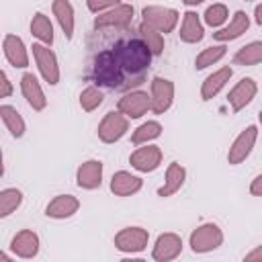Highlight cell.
<instances>
[{
	"label": "cell",
	"mask_w": 262,
	"mask_h": 262,
	"mask_svg": "<svg viewBox=\"0 0 262 262\" xmlns=\"http://www.w3.org/2000/svg\"><path fill=\"white\" fill-rule=\"evenodd\" d=\"M149 100H151L149 111H154L156 115H164L174 102V82L156 76L149 84Z\"/></svg>",
	"instance_id": "9c48e42d"
},
{
	"label": "cell",
	"mask_w": 262,
	"mask_h": 262,
	"mask_svg": "<svg viewBox=\"0 0 262 262\" xmlns=\"http://www.w3.org/2000/svg\"><path fill=\"white\" fill-rule=\"evenodd\" d=\"M227 18H229V10H227V6L221 4V2L211 4V6L205 10V14H203L205 25H207V27H213V29H221V27L227 23Z\"/></svg>",
	"instance_id": "836d02e7"
},
{
	"label": "cell",
	"mask_w": 262,
	"mask_h": 262,
	"mask_svg": "<svg viewBox=\"0 0 262 262\" xmlns=\"http://www.w3.org/2000/svg\"><path fill=\"white\" fill-rule=\"evenodd\" d=\"M147 242H149V231L139 225L123 227L115 235V248L123 254H139L147 248Z\"/></svg>",
	"instance_id": "8992f818"
},
{
	"label": "cell",
	"mask_w": 262,
	"mask_h": 262,
	"mask_svg": "<svg viewBox=\"0 0 262 262\" xmlns=\"http://www.w3.org/2000/svg\"><path fill=\"white\" fill-rule=\"evenodd\" d=\"M205 0H182V4L184 6H199V4H203Z\"/></svg>",
	"instance_id": "ab89813d"
},
{
	"label": "cell",
	"mask_w": 262,
	"mask_h": 262,
	"mask_svg": "<svg viewBox=\"0 0 262 262\" xmlns=\"http://www.w3.org/2000/svg\"><path fill=\"white\" fill-rule=\"evenodd\" d=\"M133 6L131 4H117L104 12H98L94 18L96 31H111V29H127L133 23Z\"/></svg>",
	"instance_id": "5b68a950"
},
{
	"label": "cell",
	"mask_w": 262,
	"mask_h": 262,
	"mask_svg": "<svg viewBox=\"0 0 262 262\" xmlns=\"http://www.w3.org/2000/svg\"><path fill=\"white\" fill-rule=\"evenodd\" d=\"M233 61L237 66H258L262 61V41H252L239 47L233 55Z\"/></svg>",
	"instance_id": "f1b7e54d"
},
{
	"label": "cell",
	"mask_w": 262,
	"mask_h": 262,
	"mask_svg": "<svg viewBox=\"0 0 262 262\" xmlns=\"http://www.w3.org/2000/svg\"><path fill=\"white\" fill-rule=\"evenodd\" d=\"M31 49H33V59H35L43 80L49 86H57V82H59V61H57V55L49 49V45H43V43H33Z\"/></svg>",
	"instance_id": "52a82bcc"
},
{
	"label": "cell",
	"mask_w": 262,
	"mask_h": 262,
	"mask_svg": "<svg viewBox=\"0 0 262 262\" xmlns=\"http://www.w3.org/2000/svg\"><path fill=\"white\" fill-rule=\"evenodd\" d=\"M254 20H256V25H262V4H256V8H254Z\"/></svg>",
	"instance_id": "f35d334b"
},
{
	"label": "cell",
	"mask_w": 262,
	"mask_h": 262,
	"mask_svg": "<svg viewBox=\"0 0 262 262\" xmlns=\"http://www.w3.org/2000/svg\"><path fill=\"white\" fill-rule=\"evenodd\" d=\"M250 192L252 196H262V174H256L252 184H250Z\"/></svg>",
	"instance_id": "8d00e7d4"
},
{
	"label": "cell",
	"mask_w": 262,
	"mask_h": 262,
	"mask_svg": "<svg viewBox=\"0 0 262 262\" xmlns=\"http://www.w3.org/2000/svg\"><path fill=\"white\" fill-rule=\"evenodd\" d=\"M31 35L43 43V45H49L53 43V25L49 20V16L45 12H35L33 18H31Z\"/></svg>",
	"instance_id": "4316f807"
},
{
	"label": "cell",
	"mask_w": 262,
	"mask_h": 262,
	"mask_svg": "<svg viewBox=\"0 0 262 262\" xmlns=\"http://www.w3.org/2000/svg\"><path fill=\"white\" fill-rule=\"evenodd\" d=\"M184 180H186V168H184L182 164H178V162L168 164L166 176H164V184L158 188V196L166 199V196L176 194V192L182 188Z\"/></svg>",
	"instance_id": "603a6c76"
},
{
	"label": "cell",
	"mask_w": 262,
	"mask_h": 262,
	"mask_svg": "<svg viewBox=\"0 0 262 262\" xmlns=\"http://www.w3.org/2000/svg\"><path fill=\"white\" fill-rule=\"evenodd\" d=\"M2 174H4V154L0 149V178H2Z\"/></svg>",
	"instance_id": "60d3db41"
},
{
	"label": "cell",
	"mask_w": 262,
	"mask_h": 262,
	"mask_svg": "<svg viewBox=\"0 0 262 262\" xmlns=\"http://www.w3.org/2000/svg\"><path fill=\"white\" fill-rule=\"evenodd\" d=\"M137 37L147 45V49L151 51V55H162L164 53V35L158 33L156 29H151L145 23H139L137 27Z\"/></svg>",
	"instance_id": "83f0119b"
},
{
	"label": "cell",
	"mask_w": 262,
	"mask_h": 262,
	"mask_svg": "<svg viewBox=\"0 0 262 262\" xmlns=\"http://www.w3.org/2000/svg\"><path fill=\"white\" fill-rule=\"evenodd\" d=\"M248 29H250V16H248L244 10H235V14L231 16L229 25L217 29V31L213 33V39L219 41V43H229V41L242 37Z\"/></svg>",
	"instance_id": "44dd1931"
},
{
	"label": "cell",
	"mask_w": 262,
	"mask_h": 262,
	"mask_svg": "<svg viewBox=\"0 0 262 262\" xmlns=\"http://www.w3.org/2000/svg\"><path fill=\"white\" fill-rule=\"evenodd\" d=\"M162 158H164V154H162L160 145L143 143V147H137V149L129 156V164H131V168H135L137 172L147 174V172H154V170L160 168Z\"/></svg>",
	"instance_id": "7c38bea8"
},
{
	"label": "cell",
	"mask_w": 262,
	"mask_h": 262,
	"mask_svg": "<svg viewBox=\"0 0 262 262\" xmlns=\"http://www.w3.org/2000/svg\"><path fill=\"white\" fill-rule=\"evenodd\" d=\"M256 94H258V84H256V80H254V78H242V80L229 90L227 102H229V106H231L233 113H239V111H244V108L256 98Z\"/></svg>",
	"instance_id": "5bb4252c"
},
{
	"label": "cell",
	"mask_w": 262,
	"mask_h": 262,
	"mask_svg": "<svg viewBox=\"0 0 262 262\" xmlns=\"http://www.w3.org/2000/svg\"><path fill=\"white\" fill-rule=\"evenodd\" d=\"M117 4H121V0H86L88 10H90V12H94V14L104 12V10H108V8L117 6Z\"/></svg>",
	"instance_id": "e575fe53"
},
{
	"label": "cell",
	"mask_w": 262,
	"mask_h": 262,
	"mask_svg": "<svg viewBox=\"0 0 262 262\" xmlns=\"http://www.w3.org/2000/svg\"><path fill=\"white\" fill-rule=\"evenodd\" d=\"M256 139H258V125H248L235 139L233 143L229 145V151H227V162L231 166H237L242 164L254 149L256 145Z\"/></svg>",
	"instance_id": "8fae6325"
},
{
	"label": "cell",
	"mask_w": 262,
	"mask_h": 262,
	"mask_svg": "<svg viewBox=\"0 0 262 262\" xmlns=\"http://www.w3.org/2000/svg\"><path fill=\"white\" fill-rule=\"evenodd\" d=\"M78 209H80L78 196H74V194H57L47 203L45 215L49 219H70V217H74L78 213Z\"/></svg>",
	"instance_id": "ac0fdd59"
},
{
	"label": "cell",
	"mask_w": 262,
	"mask_h": 262,
	"mask_svg": "<svg viewBox=\"0 0 262 262\" xmlns=\"http://www.w3.org/2000/svg\"><path fill=\"white\" fill-rule=\"evenodd\" d=\"M244 260H246V262H250V260H258V262H262V248L258 246L252 254H246V258H244Z\"/></svg>",
	"instance_id": "74e56055"
},
{
	"label": "cell",
	"mask_w": 262,
	"mask_h": 262,
	"mask_svg": "<svg viewBox=\"0 0 262 262\" xmlns=\"http://www.w3.org/2000/svg\"><path fill=\"white\" fill-rule=\"evenodd\" d=\"M227 53V47L221 43V45H211V47H205L196 57H194V68L196 70H205L217 61H221Z\"/></svg>",
	"instance_id": "1f68e13d"
},
{
	"label": "cell",
	"mask_w": 262,
	"mask_h": 262,
	"mask_svg": "<svg viewBox=\"0 0 262 262\" xmlns=\"http://www.w3.org/2000/svg\"><path fill=\"white\" fill-rule=\"evenodd\" d=\"M223 244V231L217 223H203L192 229L188 237V246L194 254H209Z\"/></svg>",
	"instance_id": "3957f363"
},
{
	"label": "cell",
	"mask_w": 262,
	"mask_h": 262,
	"mask_svg": "<svg viewBox=\"0 0 262 262\" xmlns=\"http://www.w3.org/2000/svg\"><path fill=\"white\" fill-rule=\"evenodd\" d=\"M20 92H23L25 100L29 102V106L33 111H37V113L45 111L47 96H45V92H43V88H41V84H39L35 74H31V72L23 74V78H20Z\"/></svg>",
	"instance_id": "e0dca14e"
},
{
	"label": "cell",
	"mask_w": 262,
	"mask_h": 262,
	"mask_svg": "<svg viewBox=\"0 0 262 262\" xmlns=\"http://www.w3.org/2000/svg\"><path fill=\"white\" fill-rule=\"evenodd\" d=\"M149 108L151 100L149 94L143 90H127L117 102V111L123 113L127 119H141Z\"/></svg>",
	"instance_id": "30bf717a"
},
{
	"label": "cell",
	"mask_w": 262,
	"mask_h": 262,
	"mask_svg": "<svg viewBox=\"0 0 262 262\" xmlns=\"http://www.w3.org/2000/svg\"><path fill=\"white\" fill-rule=\"evenodd\" d=\"M102 100H104V94H102V90L98 88V86H86L82 92H80V96H78V102H80V106H82V111H86V113H92V111H96L100 104H102Z\"/></svg>",
	"instance_id": "d6a6232c"
},
{
	"label": "cell",
	"mask_w": 262,
	"mask_h": 262,
	"mask_svg": "<svg viewBox=\"0 0 262 262\" xmlns=\"http://www.w3.org/2000/svg\"><path fill=\"white\" fill-rule=\"evenodd\" d=\"M2 51H4V57L6 61L12 66V68H27L29 66V51H27V45L25 41L18 37V35H4L2 39Z\"/></svg>",
	"instance_id": "2e32d148"
},
{
	"label": "cell",
	"mask_w": 262,
	"mask_h": 262,
	"mask_svg": "<svg viewBox=\"0 0 262 262\" xmlns=\"http://www.w3.org/2000/svg\"><path fill=\"white\" fill-rule=\"evenodd\" d=\"M180 20V14L178 10L174 8H168V6H145L141 10V23L149 25L151 29H156L158 33L166 35V33H172L176 29Z\"/></svg>",
	"instance_id": "277c9868"
},
{
	"label": "cell",
	"mask_w": 262,
	"mask_h": 262,
	"mask_svg": "<svg viewBox=\"0 0 262 262\" xmlns=\"http://www.w3.org/2000/svg\"><path fill=\"white\" fill-rule=\"evenodd\" d=\"M129 131V119L119 111H108L98 123L96 135L102 143H115Z\"/></svg>",
	"instance_id": "ba28073f"
},
{
	"label": "cell",
	"mask_w": 262,
	"mask_h": 262,
	"mask_svg": "<svg viewBox=\"0 0 262 262\" xmlns=\"http://www.w3.org/2000/svg\"><path fill=\"white\" fill-rule=\"evenodd\" d=\"M0 119L4 123V127L8 129V133L14 139H20L27 131V123L23 119V115L12 106V104H0Z\"/></svg>",
	"instance_id": "484cf974"
},
{
	"label": "cell",
	"mask_w": 262,
	"mask_h": 262,
	"mask_svg": "<svg viewBox=\"0 0 262 262\" xmlns=\"http://www.w3.org/2000/svg\"><path fill=\"white\" fill-rule=\"evenodd\" d=\"M12 92H14V86H12L10 78L6 76L4 70H0V98H8V96H12Z\"/></svg>",
	"instance_id": "d590c367"
},
{
	"label": "cell",
	"mask_w": 262,
	"mask_h": 262,
	"mask_svg": "<svg viewBox=\"0 0 262 262\" xmlns=\"http://www.w3.org/2000/svg\"><path fill=\"white\" fill-rule=\"evenodd\" d=\"M0 260H2V262H8V260H10V256H8L6 252H2V250H0Z\"/></svg>",
	"instance_id": "b9f144b4"
},
{
	"label": "cell",
	"mask_w": 262,
	"mask_h": 262,
	"mask_svg": "<svg viewBox=\"0 0 262 262\" xmlns=\"http://www.w3.org/2000/svg\"><path fill=\"white\" fill-rule=\"evenodd\" d=\"M90 78H92L94 86H98V88L131 90L113 49H102V51L94 53V57L90 61Z\"/></svg>",
	"instance_id": "7a4b0ae2"
},
{
	"label": "cell",
	"mask_w": 262,
	"mask_h": 262,
	"mask_svg": "<svg viewBox=\"0 0 262 262\" xmlns=\"http://www.w3.org/2000/svg\"><path fill=\"white\" fill-rule=\"evenodd\" d=\"M39 246H41L39 235L33 229H20L10 239V250L18 258H35L39 254Z\"/></svg>",
	"instance_id": "d6986e66"
},
{
	"label": "cell",
	"mask_w": 262,
	"mask_h": 262,
	"mask_svg": "<svg viewBox=\"0 0 262 262\" xmlns=\"http://www.w3.org/2000/svg\"><path fill=\"white\" fill-rule=\"evenodd\" d=\"M23 205V192L18 188H4L0 190V219L10 217Z\"/></svg>",
	"instance_id": "f546056e"
},
{
	"label": "cell",
	"mask_w": 262,
	"mask_h": 262,
	"mask_svg": "<svg viewBox=\"0 0 262 262\" xmlns=\"http://www.w3.org/2000/svg\"><path fill=\"white\" fill-rule=\"evenodd\" d=\"M231 76H233V70H231L229 66H223V68L215 70L213 74H209V76L205 78V82L201 84V98H203V100L215 98V96L225 88V84L231 80Z\"/></svg>",
	"instance_id": "7402d4cb"
},
{
	"label": "cell",
	"mask_w": 262,
	"mask_h": 262,
	"mask_svg": "<svg viewBox=\"0 0 262 262\" xmlns=\"http://www.w3.org/2000/svg\"><path fill=\"white\" fill-rule=\"evenodd\" d=\"M104 164L100 160H86L76 170V184L84 190H96L102 184Z\"/></svg>",
	"instance_id": "9a60e30c"
},
{
	"label": "cell",
	"mask_w": 262,
	"mask_h": 262,
	"mask_svg": "<svg viewBox=\"0 0 262 262\" xmlns=\"http://www.w3.org/2000/svg\"><path fill=\"white\" fill-rule=\"evenodd\" d=\"M180 252H182V237L174 231H166V233H160L156 237L151 258L156 262H170V260L178 258Z\"/></svg>",
	"instance_id": "4fadbf2b"
},
{
	"label": "cell",
	"mask_w": 262,
	"mask_h": 262,
	"mask_svg": "<svg viewBox=\"0 0 262 262\" xmlns=\"http://www.w3.org/2000/svg\"><path fill=\"white\" fill-rule=\"evenodd\" d=\"M141 186H143V180L139 176L127 172V170L115 172L113 178H111V184H108V188H111V192L115 196H131V194H137L141 190Z\"/></svg>",
	"instance_id": "ffe728a7"
},
{
	"label": "cell",
	"mask_w": 262,
	"mask_h": 262,
	"mask_svg": "<svg viewBox=\"0 0 262 262\" xmlns=\"http://www.w3.org/2000/svg\"><path fill=\"white\" fill-rule=\"evenodd\" d=\"M51 10H53V16L57 18V23L63 31V37L70 41L74 37V29H76V14H74L72 2L70 0H53Z\"/></svg>",
	"instance_id": "d4e9b609"
},
{
	"label": "cell",
	"mask_w": 262,
	"mask_h": 262,
	"mask_svg": "<svg viewBox=\"0 0 262 262\" xmlns=\"http://www.w3.org/2000/svg\"><path fill=\"white\" fill-rule=\"evenodd\" d=\"M178 35H180V41L188 43V45L203 41L205 27H203V23H201V18H199V14L194 10H186L182 14V25H180V33Z\"/></svg>",
	"instance_id": "cb8c5ba5"
},
{
	"label": "cell",
	"mask_w": 262,
	"mask_h": 262,
	"mask_svg": "<svg viewBox=\"0 0 262 262\" xmlns=\"http://www.w3.org/2000/svg\"><path fill=\"white\" fill-rule=\"evenodd\" d=\"M113 53L129 82V88L139 86L151 66V51L139 37H123L113 47Z\"/></svg>",
	"instance_id": "6da1fadb"
},
{
	"label": "cell",
	"mask_w": 262,
	"mask_h": 262,
	"mask_svg": "<svg viewBox=\"0 0 262 262\" xmlns=\"http://www.w3.org/2000/svg\"><path fill=\"white\" fill-rule=\"evenodd\" d=\"M244 2H252V0H244Z\"/></svg>",
	"instance_id": "7bdbcfd3"
},
{
	"label": "cell",
	"mask_w": 262,
	"mask_h": 262,
	"mask_svg": "<svg viewBox=\"0 0 262 262\" xmlns=\"http://www.w3.org/2000/svg\"><path fill=\"white\" fill-rule=\"evenodd\" d=\"M160 135H162V125H160L158 121H145V123H141V125L133 131L131 143H133V145H143V143H149V141L158 139Z\"/></svg>",
	"instance_id": "4dcf8cb0"
}]
</instances>
